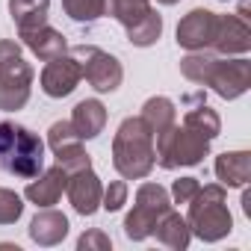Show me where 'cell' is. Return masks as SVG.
<instances>
[{"label": "cell", "mask_w": 251, "mask_h": 251, "mask_svg": "<svg viewBox=\"0 0 251 251\" xmlns=\"http://www.w3.org/2000/svg\"><path fill=\"white\" fill-rule=\"evenodd\" d=\"M180 74L198 86H210L225 100L242 98L251 86V62L245 56H216L207 50H189L180 59Z\"/></svg>", "instance_id": "obj_1"}, {"label": "cell", "mask_w": 251, "mask_h": 251, "mask_svg": "<svg viewBox=\"0 0 251 251\" xmlns=\"http://www.w3.org/2000/svg\"><path fill=\"white\" fill-rule=\"evenodd\" d=\"M112 166L124 180H142L154 172V130L142 115H130L112 136Z\"/></svg>", "instance_id": "obj_2"}, {"label": "cell", "mask_w": 251, "mask_h": 251, "mask_svg": "<svg viewBox=\"0 0 251 251\" xmlns=\"http://www.w3.org/2000/svg\"><path fill=\"white\" fill-rule=\"evenodd\" d=\"M0 169L12 177L33 180L45 169V142L24 124L0 121Z\"/></svg>", "instance_id": "obj_3"}, {"label": "cell", "mask_w": 251, "mask_h": 251, "mask_svg": "<svg viewBox=\"0 0 251 251\" xmlns=\"http://www.w3.org/2000/svg\"><path fill=\"white\" fill-rule=\"evenodd\" d=\"M186 207V225L201 242H219L233 230V216L227 210V192L222 183L201 186Z\"/></svg>", "instance_id": "obj_4"}, {"label": "cell", "mask_w": 251, "mask_h": 251, "mask_svg": "<svg viewBox=\"0 0 251 251\" xmlns=\"http://www.w3.org/2000/svg\"><path fill=\"white\" fill-rule=\"evenodd\" d=\"M33 68L21 56V45L12 39H0V109L18 112L27 106L33 92Z\"/></svg>", "instance_id": "obj_5"}, {"label": "cell", "mask_w": 251, "mask_h": 251, "mask_svg": "<svg viewBox=\"0 0 251 251\" xmlns=\"http://www.w3.org/2000/svg\"><path fill=\"white\" fill-rule=\"evenodd\" d=\"M210 154V139L201 136L192 127H180L175 121L172 127H166L163 133L154 136V160L163 169H180V166H198L204 157Z\"/></svg>", "instance_id": "obj_6"}, {"label": "cell", "mask_w": 251, "mask_h": 251, "mask_svg": "<svg viewBox=\"0 0 251 251\" xmlns=\"http://www.w3.org/2000/svg\"><path fill=\"white\" fill-rule=\"evenodd\" d=\"M172 210V195L160 186V183H142L136 189V204L133 210L124 216V236L133 239V242H142L154 233V225L157 219Z\"/></svg>", "instance_id": "obj_7"}, {"label": "cell", "mask_w": 251, "mask_h": 251, "mask_svg": "<svg viewBox=\"0 0 251 251\" xmlns=\"http://www.w3.org/2000/svg\"><path fill=\"white\" fill-rule=\"evenodd\" d=\"M71 56L80 62L83 77L89 80V86L95 92L106 95V92H115L121 86L124 68H121V62L112 53H106V50H100L95 45H77V48H71Z\"/></svg>", "instance_id": "obj_8"}, {"label": "cell", "mask_w": 251, "mask_h": 251, "mask_svg": "<svg viewBox=\"0 0 251 251\" xmlns=\"http://www.w3.org/2000/svg\"><path fill=\"white\" fill-rule=\"evenodd\" d=\"M80 142H83V139L74 133L71 121H53V124H50V130H48V145H50V151L56 154V163H59L68 175L92 166V157L86 154V148H83Z\"/></svg>", "instance_id": "obj_9"}, {"label": "cell", "mask_w": 251, "mask_h": 251, "mask_svg": "<svg viewBox=\"0 0 251 251\" xmlns=\"http://www.w3.org/2000/svg\"><path fill=\"white\" fill-rule=\"evenodd\" d=\"M216 30H219V15L198 6V9H192V12H186L180 18L177 45L186 48V50H207V48H213Z\"/></svg>", "instance_id": "obj_10"}, {"label": "cell", "mask_w": 251, "mask_h": 251, "mask_svg": "<svg viewBox=\"0 0 251 251\" xmlns=\"http://www.w3.org/2000/svg\"><path fill=\"white\" fill-rule=\"evenodd\" d=\"M80 80H83V68H80V62H77L71 53H62V56L50 59V62L42 68V74H39L42 92H45L48 98H68V95L77 89Z\"/></svg>", "instance_id": "obj_11"}, {"label": "cell", "mask_w": 251, "mask_h": 251, "mask_svg": "<svg viewBox=\"0 0 251 251\" xmlns=\"http://www.w3.org/2000/svg\"><path fill=\"white\" fill-rule=\"evenodd\" d=\"M65 195L74 207V213L80 216H95L100 210V195H103V183L100 177L89 169H80V172H71L68 175V183H65Z\"/></svg>", "instance_id": "obj_12"}, {"label": "cell", "mask_w": 251, "mask_h": 251, "mask_svg": "<svg viewBox=\"0 0 251 251\" xmlns=\"http://www.w3.org/2000/svg\"><path fill=\"white\" fill-rule=\"evenodd\" d=\"M219 56H245L251 50V27L242 15H219V30L213 39Z\"/></svg>", "instance_id": "obj_13"}, {"label": "cell", "mask_w": 251, "mask_h": 251, "mask_svg": "<svg viewBox=\"0 0 251 251\" xmlns=\"http://www.w3.org/2000/svg\"><path fill=\"white\" fill-rule=\"evenodd\" d=\"M65 183H68V172L56 163L50 169H42L30 183H27V201L36 204V207H53L62 192H65Z\"/></svg>", "instance_id": "obj_14"}, {"label": "cell", "mask_w": 251, "mask_h": 251, "mask_svg": "<svg viewBox=\"0 0 251 251\" xmlns=\"http://www.w3.org/2000/svg\"><path fill=\"white\" fill-rule=\"evenodd\" d=\"M68 227L71 225H68V216L65 213L50 210V207H42V213H36L33 222H30V239L36 245L50 248V245H59L68 236Z\"/></svg>", "instance_id": "obj_15"}, {"label": "cell", "mask_w": 251, "mask_h": 251, "mask_svg": "<svg viewBox=\"0 0 251 251\" xmlns=\"http://www.w3.org/2000/svg\"><path fill=\"white\" fill-rule=\"evenodd\" d=\"M71 127L80 139H95L106 127V106L98 98H86L71 112Z\"/></svg>", "instance_id": "obj_16"}, {"label": "cell", "mask_w": 251, "mask_h": 251, "mask_svg": "<svg viewBox=\"0 0 251 251\" xmlns=\"http://www.w3.org/2000/svg\"><path fill=\"white\" fill-rule=\"evenodd\" d=\"M18 36L24 39V45H27L42 62H50V59L68 53V42H65V36H62L59 30L48 27V24H42V27H36V30H27V33H18Z\"/></svg>", "instance_id": "obj_17"}, {"label": "cell", "mask_w": 251, "mask_h": 251, "mask_svg": "<svg viewBox=\"0 0 251 251\" xmlns=\"http://www.w3.org/2000/svg\"><path fill=\"white\" fill-rule=\"evenodd\" d=\"M213 172L222 180V186H248V180H251V154L248 151H225V154L216 157Z\"/></svg>", "instance_id": "obj_18"}, {"label": "cell", "mask_w": 251, "mask_h": 251, "mask_svg": "<svg viewBox=\"0 0 251 251\" xmlns=\"http://www.w3.org/2000/svg\"><path fill=\"white\" fill-rule=\"evenodd\" d=\"M151 236H157L166 248L183 251V248L189 245V239H192V230H189V225H186V219H183L180 213L166 210V213L157 219V225H154V233H151Z\"/></svg>", "instance_id": "obj_19"}, {"label": "cell", "mask_w": 251, "mask_h": 251, "mask_svg": "<svg viewBox=\"0 0 251 251\" xmlns=\"http://www.w3.org/2000/svg\"><path fill=\"white\" fill-rule=\"evenodd\" d=\"M48 12H50V0H9V15L18 33L48 24Z\"/></svg>", "instance_id": "obj_20"}, {"label": "cell", "mask_w": 251, "mask_h": 251, "mask_svg": "<svg viewBox=\"0 0 251 251\" xmlns=\"http://www.w3.org/2000/svg\"><path fill=\"white\" fill-rule=\"evenodd\" d=\"M160 36H163V15H160L154 6H151L133 27H127V42L136 45V48H151V45L160 42Z\"/></svg>", "instance_id": "obj_21"}, {"label": "cell", "mask_w": 251, "mask_h": 251, "mask_svg": "<svg viewBox=\"0 0 251 251\" xmlns=\"http://www.w3.org/2000/svg\"><path fill=\"white\" fill-rule=\"evenodd\" d=\"M142 118H145L148 127L154 130V136H157V133H163L166 127H172V124H175L177 109H175V103H172L169 98L157 95V98H148V100H145V106H142Z\"/></svg>", "instance_id": "obj_22"}, {"label": "cell", "mask_w": 251, "mask_h": 251, "mask_svg": "<svg viewBox=\"0 0 251 251\" xmlns=\"http://www.w3.org/2000/svg\"><path fill=\"white\" fill-rule=\"evenodd\" d=\"M183 124H186V127H192V130H198L201 136H207L210 142L222 133V118H219V112H216V109H210L204 100H198V106L186 112Z\"/></svg>", "instance_id": "obj_23"}, {"label": "cell", "mask_w": 251, "mask_h": 251, "mask_svg": "<svg viewBox=\"0 0 251 251\" xmlns=\"http://www.w3.org/2000/svg\"><path fill=\"white\" fill-rule=\"evenodd\" d=\"M151 9V0H106V15H112L124 30L133 27Z\"/></svg>", "instance_id": "obj_24"}, {"label": "cell", "mask_w": 251, "mask_h": 251, "mask_svg": "<svg viewBox=\"0 0 251 251\" xmlns=\"http://www.w3.org/2000/svg\"><path fill=\"white\" fill-rule=\"evenodd\" d=\"M62 9L77 24H92L106 15V0H62Z\"/></svg>", "instance_id": "obj_25"}, {"label": "cell", "mask_w": 251, "mask_h": 251, "mask_svg": "<svg viewBox=\"0 0 251 251\" xmlns=\"http://www.w3.org/2000/svg\"><path fill=\"white\" fill-rule=\"evenodd\" d=\"M24 213V201L15 189L0 186V225H15Z\"/></svg>", "instance_id": "obj_26"}, {"label": "cell", "mask_w": 251, "mask_h": 251, "mask_svg": "<svg viewBox=\"0 0 251 251\" xmlns=\"http://www.w3.org/2000/svg\"><path fill=\"white\" fill-rule=\"evenodd\" d=\"M124 204H127V183H124V180H112V183L103 189V195H100V207H103L106 213H115V210H121Z\"/></svg>", "instance_id": "obj_27"}, {"label": "cell", "mask_w": 251, "mask_h": 251, "mask_svg": "<svg viewBox=\"0 0 251 251\" xmlns=\"http://www.w3.org/2000/svg\"><path fill=\"white\" fill-rule=\"evenodd\" d=\"M198 189H201L198 177H177L172 183V198H175V204H189L198 195Z\"/></svg>", "instance_id": "obj_28"}, {"label": "cell", "mask_w": 251, "mask_h": 251, "mask_svg": "<svg viewBox=\"0 0 251 251\" xmlns=\"http://www.w3.org/2000/svg\"><path fill=\"white\" fill-rule=\"evenodd\" d=\"M77 248H80V251H109V248H112V239H109L103 230L95 227V230H86V233L77 239Z\"/></svg>", "instance_id": "obj_29"}, {"label": "cell", "mask_w": 251, "mask_h": 251, "mask_svg": "<svg viewBox=\"0 0 251 251\" xmlns=\"http://www.w3.org/2000/svg\"><path fill=\"white\" fill-rule=\"evenodd\" d=\"M242 189H245V186H242ZM242 213H245V216H251V189H245V192H242Z\"/></svg>", "instance_id": "obj_30"}, {"label": "cell", "mask_w": 251, "mask_h": 251, "mask_svg": "<svg viewBox=\"0 0 251 251\" xmlns=\"http://www.w3.org/2000/svg\"><path fill=\"white\" fill-rule=\"evenodd\" d=\"M157 3H163V6H175V3H180V0H157Z\"/></svg>", "instance_id": "obj_31"}, {"label": "cell", "mask_w": 251, "mask_h": 251, "mask_svg": "<svg viewBox=\"0 0 251 251\" xmlns=\"http://www.w3.org/2000/svg\"><path fill=\"white\" fill-rule=\"evenodd\" d=\"M222 3H227V0H222Z\"/></svg>", "instance_id": "obj_32"}]
</instances>
